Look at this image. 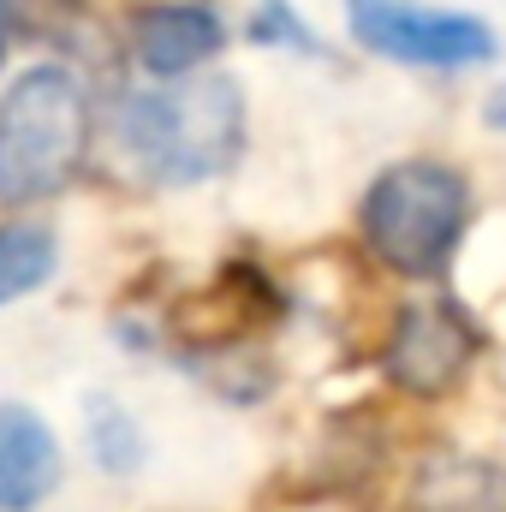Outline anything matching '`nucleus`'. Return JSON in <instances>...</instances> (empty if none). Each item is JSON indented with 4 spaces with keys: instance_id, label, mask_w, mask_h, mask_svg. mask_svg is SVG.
<instances>
[{
    "instance_id": "f257e3e1",
    "label": "nucleus",
    "mask_w": 506,
    "mask_h": 512,
    "mask_svg": "<svg viewBox=\"0 0 506 512\" xmlns=\"http://www.w3.org/2000/svg\"><path fill=\"white\" fill-rule=\"evenodd\" d=\"M114 137L149 185H209L245 155V90L221 72L137 90L120 102Z\"/></svg>"
},
{
    "instance_id": "f03ea898",
    "label": "nucleus",
    "mask_w": 506,
    "mask_h": 512,
    "mask_svg": "<svg viewBox=\"0 0 506 512\" xmlns=\"http://www.w3.org/2000/svg\"><path fill=\"white\" fill-rule=\"evenodd\" d=\"M96 102L66 60H36L0 90V209L60 197L90 161Z\"/></svg>"
},
{
    "instance_id": "7ed1b4c3",
    "label": "nucleus",
    "mask_w": 506,
    "mask_h": 512,
    "mask_svg": "<svg viewBox=\"0 0 506 512\" xmlns=\"http://www.w3.org/2000/svg\"><path fill=\"white\" fill-rule=\"evenodd\" d=\"M465 221H471L465 173L429 155H405L381 167L358 209V233L370 256L399 280H441L465 239Z\"/></svg>"
},
{
    "instance_id": "20e7f679",
    "label": "nucleus",
    "mask_w": 506,
    "mask_h": 512,
    "mask_svg": "<svg viewBox=\"0 0 506 512\" xmlns=\"http://www.w3.org/2000/svg\"><path fill=\"white\" fill-rule=\"evenodd\" d=\"M352 42H364L381 60L423 66V72H471L501 54L495 24L477 12H447L423 0H346Z\"/></svg>"
},
{
    "instance_id": "39448f33",
    "label": "nucleus",
    "mask_w": 506,
    "mask_h": 512,
    "mask_svg": "<svg viewBox=\"0 0 506 512\" xmlns=\"http://www.w3.org/2000/svg\"><path fill=\"white\" fill-rule=\"evenodd\" d=\"M483 352V328L471 322L465 304L453 298H423V304H405L393 334H387V352H381V370L387 382L417 393V399H435L471 370V358Z\"/></svg>"
},
{
    "instance_id": "423d86ee",
    "label": "nucleus",
    "mask_w": 506,
    "mask_h": 512,
    "mask_svg": "<svg viewBox=\"0 0 506 512\" xmlns=\"http://www.w3.org/2000/svg\"><path fill=\"white\" fill-rule=\"evenodd\" d=\"M131 60L149 78H197L221 48H227V24L209 0H149L137 6L126 24Z\"/></svg>"
},
{
    "instance_id": "0eeeda50",
    "label": "nucleus",
    "mask_w": 506,
    "mask_h": 512,
    "mask_svg": "<svg viewBox=\"0 0 506 512\" xmlns=\"http://www.w3.org/2000/svg\"><path fill=\"white\" fill-rule=\"evenodd\" d=\"M60 483V441L42 411L6 399L0 405V512H36Z\"/></svg>"
},
{
    "instance_id": "6e6552de",
    "label": "nucleus",
    "mask_w": 506,
    "mask_h": 512,
    "mask_svg": "<svg viewBox=\"0 0 506 512\" xmlns=\"http://www.w3.org/2000/svg\"><path fill=\"white\" fill-rule=\"evenodd\" d=\"M60 262V239L36 221H0V304L30 298L36 286L54 280Z\"/></svg>"
},
{
    "instance_id": "1a4fd4ad",
    "label": "nucleus",
    "mask_w": 506,
    "mask_h": 512,
    "mask_svg": "<svg viewBox=\"0 0 506 512\" xmlns=\"http://www.w3.org/2000/svg\"><path fill=\"white\" fill-rule=\"evenodd\" d=\"M90 453L114 477H126V471L143 465V429H137V417H131L114 393H96L90 399Z\"/></svg>"
},
{
    "instance_id": "9d476101",
    "label": "nucleus",
    "mask_w": 506,
    "mask_h": 512,
    "mask_svg": "<svg viewBox=\"0 0 506 512\" xmlns=\"http://www.w3.org/2000/svg\"><path fill=\"white\" fill-rule=\"evenodd\" d=\"M245 36L262 42V48H298V54H322V42H316V30L286 6V0H256L251 24H245Z\"/></svg>"
},
{
    "instance_id": "9b49d317",
    "label": "nucleus",
    "mask_w": 506,
    "mask_h": 512,
    "mask_svg": "<svg viewBox=\"0 0 506 512\" xmlns=\"http://www.w3.org/2000/svg\"><path fill=\"white\" fill-rule=\"evenodd\" d=\"M18 36H24V6H18V0H0V66H6V54L18 48Z\"/></svg>"
},
{
    "instance_id": "f8f14e48",
    "label": "nucleus",
    "mask_w": 506,
    "mask_h": 512,
    "mask_svg": "<svg viewBox=\"0 0 506 512\" xmlns=\"http://www.w3.org/2000/svg\"><path fill=\"white\" fill-rule=\"evenodd\" d=\"M483 120H489L495 131H506V84L495 90V96H489V102H483Z\"/></svg>"
}]
</instances>
